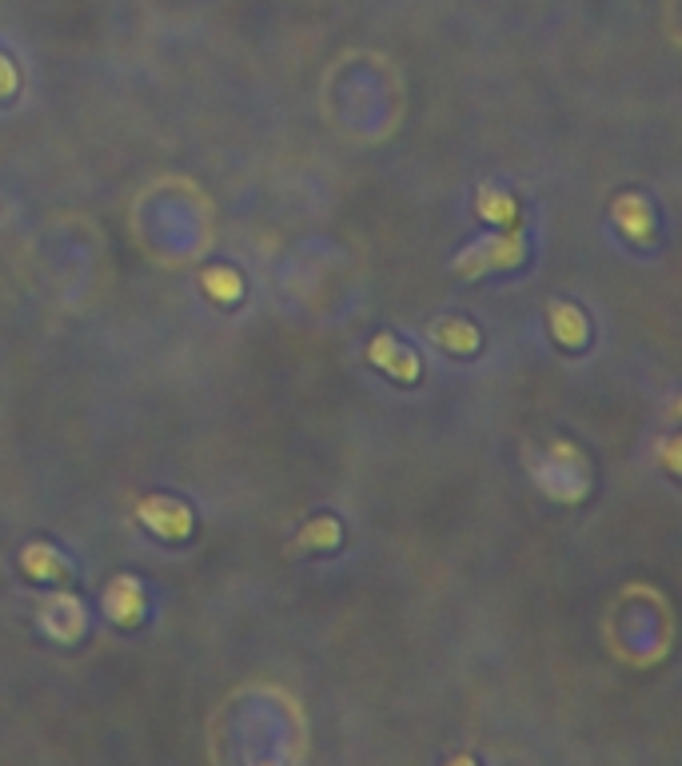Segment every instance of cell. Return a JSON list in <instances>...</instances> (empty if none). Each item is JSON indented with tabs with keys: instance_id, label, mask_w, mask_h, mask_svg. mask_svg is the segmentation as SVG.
<instances>
[{
	"instance_id": "8fae6325",
	"label": "cell",
	"mask_w": 682,
	"mask_h": 766,
	"mask_svg": "<svg viewBox=\"0 0 682 766\" xmlns=\"http://www.w3.org/2000/svg\"><path fill=\"white\" fill-rule=\"evenodd\" d=\"M431 340H435L439 348L455 352V356L479 352V332H475V324H467V320H439V324L431 328Z\"/></svg>"
},
{
	"instance_id": "ba28073f",
	"label": "cell",
	"mask_w": 682,
	"mask_h": 766,
	"mask_svg": "<svg viewBox=\"0 0 682 766\" xmlns=\"http://www.w3.org/2000/svg\"><path fill=\"white\" fill-rule=\"evenodd\" d=\"M547 320H551V336L563 344V348H583L587 336H591V324L587 316L575 308V304H547Z\"/></svg>"
},
{
	"instance_id": "4fadbf2b",
	"label": "cell",
	"mask_w": 682,
	"mask_h": 766,
	"mask_svg": "<svg viewBox=\"0 0 682 766\" xmlns=\"http://www.w3.org/2000/svg\"><path fill=\"white\" fill-rule=\"evenodd\" d=\"M200 284H204V292H208L212 300H220V304H236V300L244 296V276H240L236 268H208V272L200 276Z\"/></svg>"
},
{
	"instance_id": "52a82bcc",
	"label": "cell",
	"mask_w": 682,
	"mask_h": 766,
	"mask_svg": "<svg viewBox=\"0 0 682 766\" xmlns=\"http://www.w3.org/2000/svg\"><path fill=\"white\" fill-rule=\"evenodd\" d=\"M611 216H615V224H619V232L627 240H635V244H651L655 240V212H651V204L643 196H635V192L619 196L611 204Z\"/></svg>"
},
{
	"instance_id": "3957f363",
	"label": "cell",
	"mask_w": 682,
	"mask_h": 766,
	"mask_svg": "<svg viewBox=\"0 0 682 766\" xmlns=\"http://www.w3.org/2000/svg\"><path fill=\"white\" fill-rule=\"evenodd\" d=\"M36 619H40L44 635L56 639V643H76V639L84 635V627H88L84 603H80L76 595H68V591L48 595V599L40 603V615H36Z\"/></svg>"
},
{
	"instance_id": "7a4b0ae2",
	"label": "cell",
	"mask_w": 682,
	"mask_h": 766,
	"mask_svg": "<svg viewBox=\"0 0 682 766\" xmlns=\"http://www.w3.org/2000/svg\"><path fill=\"white\" fill-rule=\"evenodd\" d=\"M523 260H527V240L519 236V228H507L483 244H471L451 268H455V276H483V272L519 268Z\"/></svg>"
},
{
	"instance_id": "30bf717a",
	"label": "cell",
	"mask_w": 682,
	"mask_h": 766,
	"mask_svg": "<svg viewBox=\"0 0 682 766\" xmlns=\"http://www.w3.org/2000/svg\"><path fill=\"white\" fill-rule=\"evenodd\" d=\"M20 567H24L28 579H52V583L68 579V563H64V555L52 551L48 543H28V547L20 551Z\"/></svg>"
},
{
	"instance_id": "6da1fadb",
	"label": "cell",
	"mask_w": 682,
	"mask_h": 766,
	"mask_svg": "<svg viewBox=\"0 0 682 766\" xmlns=\"http://www.w3.org/2000/svg\"><path fill=\"white\" fill-rule=\"evenodd\" d=\"M531 479L543 495H551L559 503H579L591 491V463L575 443L555 439L531 459Z\"/></svg>"
},
{
	"instance_id": "7c38bea8",
	"label": "cell",
	"mask_w": 682,
	"mask_h": 766,
	"mask_svg": "<svg viewBox=\"0 0 682 766\" xmlns=\"http://www.w3.org/2000/svg\"><path fill=\"white\" fill-rule=\"evenodd\" d=\"M343 531L340 523L332 519V515H320V519H312L296 539H292V551H332V547H340Z\"/></svg>"
},
{
	"instance_id": "5bb4252c",
	"label": "cell",
	"mask_w": 682,
	"mask_h": 766,
	"mask_svg": "<svg viewBox=\"0 0 682 766\" xmlns=\"http://www.w3.org/2000/svg\"><path fill=\"white\" fill-rule=\"evenodd\" d=\"M16 84H20L16 64H12L8 56H0V100H4V96H12V92H16Z\"/></svg>"
},
{
	"instance_id": "8992f818",
	"label": "cell",
	"mask_w": 682,
	"mask_h": 766,
	"mask_svg": "<svg viewBox=\"0 0 682 766\" xmlns=\"http://www.w3.org/2000/svg\"><path fill=\"white\" fill-rule=\"evenodd\" d=\"M367 360H371L379 372H387L391 380H399V383H415V376H419V360H415V352H407L395 336H375V340L367 344Z\"/></svg>"
},
{
	"instance_id": "5b68a950",
	"label": "cell",
	"mask_w": 682,
	"mask_h": 766,
	"mask_svg": "<svg viewBox=\"0 0 682 766\" xmlns=\"http://www.w3.org/2000/svg\"><path fill=\"white\" fill-rule=\"evenodd\" d=\"M144 587L132 579V575H116L108 587H104V611L116 627H136L144 619Z\"/></svg>"
},
{
	"instance_id": "277c9868",
	"label": "cell",
	"mask_w": 682,
	"mask_h": 766,
	"mask_svg": "<svg viewBox=\"0 0 682 766\" xmlns=\"http://www.w3.org/2000/svg\"><path fill=\"white\" fill-rule=\"evenodd\" d=\"M136 515H140V523H144L148 531H156L160 539H188V535H192V511H188L180 499H172V495H148V499H140Z\"/></svg>"
},
{
	"instance_id": "9c48e42d",
	"label": "cell",
	"mask_w": 682,
	"mask_h": 766,
	"mask_svg": "<svg viewBox=\"0 0 682 766\" xmlns=\"http://www.w3.org/2000/svg\"><path fill=\"white\" fill-rule=\"evenodd\" d=\"M475 212H479V220L499 224L503 232H507V228H519V204H515V196L503 192V188L483 184V188H479V200H475Z\"/></svg>"
}]
</instances>
